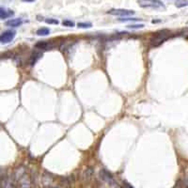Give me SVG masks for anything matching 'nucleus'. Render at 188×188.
Segmentation results:
<instances>
[{
	"label": "nucleus",
	"mask_w": 188,
	"mask_h": 188,
	"mask_svg": "<svg viewBox=\"0 0 188 188\" xmlns=\"http://www.w3.org/2000/svg\"><path fill=\"white\" fill-rule=\"evenodd\" d=\"M16 36V32L14 30H6L0 35V42L1 43H9L13 41Z\"/></svg>",
	"instance_id": "obj_6"
},
{
	"label": "nucleus",
	"mask_w": 188,
	"mask_h": 188,
	"mask_svg": "<svg viewBox=\"0 0 188 188\" xmlns=\"http://www.w3.org/2000/svg\"><path fill=\"white\" fill-rule=\"evenodd\" d=\"M124 186H126L127 188H134V187H132L131 185H129L128 183H124Z\"/></svg>",
	"instance_id": "obj_25"
},
{
	"label": "nucleus",
	"mask_w": 188,
	"mask_h": 188,
	"mask_svg": "<svg viewBox=\"0 0 188 188\" xmlns=\"http://www.w3.org/2000/svg\"><path fill=\"white\" fill-rule=\"evenodd\" d=\"M169 38V31L168 30H160L152 35L150 40L152 47H157L161 45L164 41H166Z\"/></svg>",
	"instance_id": "obj_1"
},
{
	"label": "nucleus",
	"mask_w": 188,
	"mask_h": 188,
	"mask_svg": "<svg viewBox=\"0 0 188 188\" xmlns=\"http://www.w3.org/2000/svg\"><path fill=\"white\" fill-rule=\"evenodd\" d=\"M108 14L114 15V16H122V18L128 17L135 14V11L132 10H125V9H111L107 11Z\"/></svg>",
	"instance_id": "obj_4"
},
{
	"label": "nucleus",
	"mask_w": 188,
	"mask_h": 188,
	"mask_svg": "<svg viewBox=\"0 0 188 188\" xmlns=\"http://www.w3.org/2000/svg\"><path fill=\"white\" fill-rule=\"evenodd\" d=\"M183 186L185 187V188H188V172L185 174V176H184V178H183Z\"/></svg>",
	"instance_id": "obj_22"
},
{
	"label": "nucleus",
	"mask_w": 188,
	"mask_h": 188,
	"mask_svg": "<svg viewBox=\"0 0 188 188\" xmlns=\"http://www.w3.org/2000/svg\"><path fill=\"white\" fill-rule=\"evenodd\" d=\"M38 36H47L50 34V29L48 28H41L36 31Z\"/></svg>",
	"instance_id": "obj_14"
},
{
	"label": "nucleus",
	"mask_w": 188,
	"mask_h": 188,
	"mask_svg": "<svg viewBox=\"0 0 188 188\" xmlns=\"http://www.w3.org/2000/svg\"><path fill=\"white\" fill-rule=\"evenodd\" d=\"M46 188H58V187H52V186H49V187H46Z\"/></svg>",
	"instance_id": "obj_26"
},
{
	"label": "nucleus",
	"mask_w": 188,
	"mask_h": 188,
	"mask_svg": "<svg viewBox=\"0 0 188 188\" xmlns=\"http://www.w3.org/2000/svg\"><path fill=\"white\" fill-rule=\"evenodd\" d=\"M175 6L177 8H183L188 6V0H178L175 3Z\"/></svg>",
	"instance_id": "obj_15"
},
{
	"label": "nucleus",
	"mask_w": 188,
	"mask_h": 188,
	"mask_svg": "<svg viewBox=\"0 0 188 188\" xmlns=\"http://www.w3.org/2000/svg\"><path fill=\"white\" fill-rule=\"evenodd\" d=\"M60 183L62 185H69V184H70V180L68 177H61L60 178Z\"/></svg>",
	"instance_id": "obj_19"
},
{
	"label": "nucleus",
	"mask_w": 188,
	"mask_h": 188,
	"mask_svg": "<svg viewBox=\"0 0 188 188\" xmlns=\"http://www.w3.org/2000/svg\"><path fill=\"white\" fill-rule=\"evenodd\" d=\"M23 25V20L21 18H16V19H11L6 22V26L11 27V28H18Z\"/></svg>",
	"instance_id": "obj_10"
},
{
	"label": "nucleus",
	"mask_w": 188,
	"mask_h": 188,
	"mask_svg": "<svg viewBox=\"0 0 188 188\" xmlns=\"http://www.w3.org/2000/svg\"><path fill=\"white\" fill-rule=\"evenodd\" d=\"M45 23L46 24H49V25H58L59 22L57 19L54 18H48V19H45Z\"/></svg>",
	"instance_id": "obj_18"
},
{
	"label": "nucleus",
	"mask_w": 188,
	"mask_h": 188,
	"mask_svg": "<svg viewBox=\"0 0 188 188\" xmlns=\"http://www.w3.org/2000/svg\"><path fill=\"white\" fill-rule=\"evenodd\" d=\"M77 27L80 28H90L92 27L91 23H78Z\"/></svg>",
	"instance_id": "obj_17"
},
{
	"label": "nucleus",
	"mask_w": 188,
	"mask_h": 188,
	"mask_svg": "<svg viewBox=\"0 0 188 188\" xmlns=\"http://www.w3.org/2000/svg\"><path fill=\"white\" fill-rule=\"evenodd\" d=\"M22 1H24V2H33V1H35V0H22Z\"/></svg>",
	"instance_id": "obj_23"
},
{
	"label": "nucleus",
	"mask_w": 188,
	"mask_h": 188,
	"mask_svg": "<svg viewBox=\"0 0 188 188\" xmlns=\"http://www.w3.org/2000/svg\"><path fill=\"white\" fill-rule=\"evenodd\" d=\"M138 5L141 8H151V9H164V3L160 0H138Z\"/></svg>",
	"instance_id": "obj_2"
},
{
	"label": "nucleus",
	"mask_w": 188,
	"mask_h": 188,
	"mask_svg": "<svg viewBox=\"0 0 188 188\" xmlns=\"http://www.w3.org/2000/svg\"><path fill=\"white\" fill-rule=\"evenodd\" d=\"M99 175H100V178H101L105 182H106L108 185H110L111 187H116V186H118L116 181H115L114 178H113V176H112L111 173H109L107 170H105V169H101Z\"/></svg>",
	"instance_id": "obj_3"
},
{
	"label": "nucleus",
	"mask_w": 188,
	"mask_h": 188,
	"mask_svg": "<svg viewBox=\"0 0 188 188\" xmlns=\"http://www.w3.org/2000/svg\"><path fill=\"white\" fill-rule=\"evenodd\" d=\"M142 19H137V18H131V17H124V18H121L119 19L120 22H128V21H140Z\"/></svg>",
	"instance_id": "obj_20"
},
{
	"label": "nucleus",
	"mask_w": 188,
	"mask_h": 188,
	"mask_svg": "<svg viewBox=\"0 0 188 188\" xmlns=\"http://www.w3.org/2000/svg\"><path fill=\"white\" fill-rule=\"evenodd\" d=\"M93 169L92 168H87L85 170H84V172H83V178L85 179V180H87V181H88V180H90L91 179V177H92V175H93Z\"/></svg>",
	"instance_id": "obj_13"
},
{
	"label": "nucleus",
	"mask_w": 188,
	"mask_h": 188,
	"mask_svg": "<svg viewBox=\"0 0 188 188\" xmlns=\"http://www.w3.org/2000/svg\"><path fill=\"white\" fill-rule=\"evenodd\" d=\"M41 181H42V183L45 187H49L52 182H54V178L52 177V175L50 173H48L47 171H45L42 175V178H41Z\"/></svg>",
	"instance_id": "obj_9"
},
{
	"label": "nucleus",
	"mask_w": 188,
	"mask_h": 188,
	"mask_svg": "<svg viewBox=\"0 0 188 188\" xmlns=\"http://www.w3.org/2000/svg\"><path fill=\"white\" fill-rule=\"evenodd\" d=\"M36 48L38 49H42V50H50L52 49L53 47L55 46L54 43H52L51 41H39L36 43Z\"/></svg>",
	"instance_id": "obj_8"
},
{
	"label": "nucleus",
	"mask_w": 188,
	"mask_h": 188,
	"mask_svg": "<svg viewBox=\"0 0 188 188\" xmlns=\"http://www.w3.org/2000/svg\"><path fill=\"white\" fill-rule=\"evenodd\" d=\"M0 188H16V181L13 178L5 176L0 179Z\"/></svg>",
	"instance_id": "obj_5"
},
{
	"label": "nucleus",
	"mask_w": 188,
	"mask_h": 188,
	"mask_svg": "<svg viewBox=\"0 0 188 188\" xmlns=\"http://www.w3.org/2000/svg\"><path fill=\"white\" fill-rule=\"evenodd\" d=\"M13 14H14V12L12 11H10V10H7L5 8L0 7V19H3V20L7 19Z\"/></svg>",
	"instance_id": "obj_11"
},
{
	"label": "nucleus",
	"mask_w": 188,
	"mask_h": 188,
	"mask_svg": "<svg viewBox=\"0 0 188 188\" xmlns=\"http://www.w3.org/2000/svg\"><path fill=\"white\" fill-rule=\"evenodd\" d=\"M41 56H42V53L41 52H40V51H35V52H33L32 53V55L30 56V59H29V64L31 65V66H33L41 58Z\"/></svg>",
	"instance_id": "obj_12"
},
{
	"label": "nucleus",
	"mask_w": 188,
	"mask_h": 188,
	"mask_svg": "<svg viewBox=\"0 0 188 188\" xmlns=\"http://www.w3.org/2000/svg\"><path fill=\"white\" fill-rule=\"evenodd\" d=\"M20 188H32V182L30 177L26 173L17 181Z\"/></svg>",
	"instance_id": "obj_7"
},
{
	"label": "nucleus",
	"mask_w": 188,
	"mask_h": 188,
	"mask_svg": "<svg viewBox=\"0 0 188 188\" xmlns=\"http://www.w3.org/2000/svg\"><path fill=\"white\" fill-rule=\"evenodd\" d=\"M159 22H161V21H159V20H152V24H156V23H159Z\"/></svg>",
	"instance_id": "obj_24"
},
{
	"label": "nucleus",
	"mask_w": 188,
	"mask_h": 188,
	"mask_svg": "<svg viewBox=\"0 0 188 188\" xmlns=\"http://www.w3.org/2000/svg\"><path fill=\"white\" fill-rule=\"evenodd\" d=\"M128 28H131V29H138V28H144V25H131V26H128L127 27Z\"/></svg>",
	"instance_id": "obj_21"
},
{
	"label": "nucleus",
	"mask_w": 188,
	"mask_h": 188,
	"mask_svg": "<svg viewBox=\"0 0 188 188\" xmlns=\"http://www.w3.org/2000/svg\"><path fill=\"white\" fill-rule=\"evenodd\" d=\"M62 25H63V27H67V28H74L75 26V24L70 20H64L62 22Z\"/></svg>",
	"instance_id": "obj_16"
}]
</instances>
